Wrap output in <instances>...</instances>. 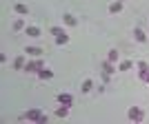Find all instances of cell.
<instances>
[{"mask_svg": "<svg viewBox=\"0 0 149 124\" xmlns=\"http://www.w3.org/2000/svg\"><path fill=\"white\" fill-rule=\"evenodd\" d=\"M22 120H29V122H38V124H47V115H45L40 109H31L22 115Z\"/></svg>", "mask_w": 149, "mask_h": 124, "instance_id": "6da1fadb", "label": "cell"}, {"mask_svg": "<svg viewBox=\"0 0 149 124\" xmlns=\"http://www.w3.org/2000/svg\"><path fill=\"white\" fill-rule=\"evenodd\" d=\"M127 118H129L131 122H143L145 120V111L140 109V106H131L129 111H127Z\"/></svg>", "mask_w": 149, "mask_h": 124, "instance_id": "7a4b0ae2", "label": "cell"}, {"mask_svg": "<svg viewBox=\"0 0 149 124\" xmlns=\"http://www.w3.org/2000/svg\"><path fill=\"white\" fill-rule=\"evenodd\" d=\"M42 67H45V62L40 60V58H38V60H33V62H27L22 71H27V73H38V71H40Z\"/></svg>", "mask_w": 149, "mask_h": 124, "instance_id": "3957f363", "label": "cell"}, {"mask_svg": "<svg viewBox=\"0 0 149 124\" xmlns=\"http://www.w3.org/2000/svg\"><path fill=\"white\" fill-rule=\"evenodd\" d=\"M136 67H138V75H140V80L149 84V64H147V62H138Z\"/></svg>", "mask_w": 149, "mask_h": 124, "instance_id": "277c9868", "label": "cell"}, {"mask_svg": "<svg viewBox=\"0 0 149 124\" xmlns=\"http://www.w3.org/2000/svg\"><path fill=\"white\" fill-rule=\"evenodd\" d=\"M58 102H60V104L71 106V104H74V98H71L69 93H58Z\"/></svg>", "mask_w": 149, "mask_h": 124, "instance_id": "5b68a950", "label": "cell"}, {"mask_svg": "<svg viewBox=\"0 0 149 124\" xmlns=\"http://www.w3.org/2000/svg\"><path fill=\"white\" fill-rule=\"evenodd\" d=\"M25 53H27V56H33V58H40V56L45 53V51L40 49V47H27V49H25Z\"/></svg>", "mask_w": 149, "mask_h": 124, "instance_id": "8992f818", "label": "cell"}, {"mask_svg": "<svg viewBox=\"0 0 149 124\" xmlns=\"http://www.w3.org/2000/svg\"><path fill=\"white\" fill-rule=\"evenodd\" d=\"M113 71H116L113 62H109V60H105V62H102V75H111Z\"/></svg>", "mask_w": 149, "mask_h": 124, "instance_id": "52a82bcc", "label": "cell"}, {"mask_svg": "<svg viewBox=\"0 0 149 124\" xmlns=\"http://www.w3.org/2000/svg\"><path fill=\"white\" fill-rule=\"evenodd\" d=\"M38 78H42V80H51V78H54V71L47 69V67H42L40 71H38Z\"/></svg>", "mask_w": 149, "mask_h": 124, "instance_id": "ba28073f", "label": "cell"}, {"mask_svg": "<svg viewBox=\"0 0 149 124\" xmlns=\"http://www.w3.org/2000/svg\"><path fill=\"white\" fill-rule=\"evenodd\" d=\"M25 56H18L16 58V60H13V69H16V71H22V69H25Z\"/></svg>", "mask_w": 149, "mask_h": 124, "instance_id": "9c48e42d", "label": "cell"}, {"mask_svg": "<svg viewBox=\"0 0 149 124\" xmlns=\"http://www.w3.org/2000/svg\"><path fill=\"white\" fill-rule=\"evenodd\" d=\"M134 38H136V42H147V36H145V31L143 29H134Z\"/></svg>", "mask_w": 149, "mask_h": 124, "instance_id": "30bf717a", "label": "cell"}, {"mask_svg": "<svg viewBox=\"0 0 149 124\" xmlns=\"http://www.w3.org/2000/svg\"><path fill=\"white\" fill-rule=\"evenodd\" d=\"M13 11L18 13V16H27V13H29V9H27V5L18 2V5H13Z\"/></svg>", "mask_w": 149, "mask_h": 124, "instance_id": "8fae6325", "label": "cell"}, {"mask_svg": "<svg viewBox=\"0 0 149 124\" xmlns=\"http://www.w3.org/2000/svg\"><path fill=\"white\" fill-rule=\"evenodd\" d=\"M56 115H58V118H67V115H69V106L67 104H60L56 109Z\"/></svg>", "mask_w": 149, "mask_h": 124, "instance_id": "7c38bea8", "label": "cell"}, {"mask_svg": "<svg viewBox=\"0 0 149 124\" xmlns=\"http://www.w3.org/2000/svg\"><path fill=\"white\" fill-rule=\"evenodd\" d=\"M123 11V2H118V0H116V2H111V5H109V13H120Z\"/></svg>", "mask_w": 149, "mask_h": 124, "instance_id": "4fadbf2b", "label": "cell"}, {"mask_svg": "<svg viewBox=\"0 0 149 124\" xmlns=\"http://www.w3.org/2000/svg\"><path fill=\"white\" fill-rule=\"evenodd\" d=\"M107 60L116 64V62H118V49H109V53H107Z\"/></svg>", "mask_w": 149, "mask_h": 124, "instance_id": "5bb4252c", "label": "cell"}, {"mask_svg": "<svg viewBox=\"0 0 149 124\" xmlns=\"http://www.w3.org/2000/svg\"><path fill=\"white\" fill-rule=\"evenodd\" d=\"M27 36L29 38H40V29H38V27H27Z\"/></svg>", "mask_w": 149, "mask_h": 124, "instance_id": "9a60e30c", "label": "cell"}, {"mask_svg": "<svg viewBox=\"0 0 149 124\" xmlns=\"http://www.w3.org/2000/svg\"><path fill=\"white\" fill-rule=\"evenodd\" d=\"M131 67H134V62H131V60H125V62H120V64H118V71H129Z\"/></svg>", "mask_w": 149, "mask_h": 124, "instance_id": "2e32d148", "label": "cell"}, {"mask_svg": "<svg viewBox=\"0 0 149 124\" xmlns=\"http://www.w3.org/2000/svg\"><path fill=\"white\" fill-rule=\"evenodd\" d=\"M91 89H93V82H91V80H85V82H82V89H80V91H82V93H89Z\"/></svg>", "mask_w": 149, "mask_h": 124, "instance_id": "e0dca14e", "label": "cell"}, {"mask_svg": "<svg viewBox=\"0 0 149 124\" xmlns=\"http://www.w3.org/2000/svg\"><path fill=\"white\" fill-rule=\"evenodd\" d=\"M65 33H67V31H65V29H62V27H51V36H65Z\"/></svg>", "mask_w": 149, "mask_h": 124, "instance_id": "ac0fdd59", "label": "cell"}, {"mask_svg": "<svg viewBox=\"0 0 149 124\" xmlns=\"http://www.w3.org/2000/svg\"><path fill=\"white\" fill-rule=\"evenodd\" d=\"M62 20H65V25H69V27L76 25V18L71 16V13H65V18H62Z\"/></svg>", "mask_w": 149, "mask_h": 124, "instance_id": "d6986e66", "label": "cell"}, {"mask_svg": "<svg viewBox=\"0 0 149 124\" xmlns=\"http://www.w3.org/2000/svg\"><path fill=\"white\" fill-rule=\"evenodd\" d=\"M13 29H16V31L25 29V20H22V18H18V20H16V22H13Z\"/></svg>", "mask_w": 149, "mask_h": 124, "instance_id": "ffe728a7", "label": "cell"}, {"mask_svg": "<svg viewBox=\"0 0 149 124\" xmlns=\"http://www.w3.org/2000/svg\"><path fill=\"white\" fill-rule=\"evenodd\" d=\"M69 42V36H67V33H65V36H58L56 38V44H67Z\"/></svg>", "mask_w": 149, "mask_h": 124, "instance_id": "44dd1931", "label": "cell"}, {"mask_svg": "<svg viewBox=\"0 0 149 124\" xmlns=\"http://www.w3.org/2000/svg\"><path fill=\"white\" fill-rule=\"evenodd\" d=\"M118 2H125V0H118Z\"/></svg>", "mask_w": 149, "mask_h": 124, "instance_id": "7402d4cb", "label": "cell"}]
</instances>
